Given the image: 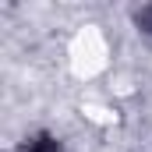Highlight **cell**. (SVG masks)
<instances>
[{
  "mask_svg": "<svg viewBox=\"0 0 152 152\" xmlns=\"http://www.w3.org/2000/svg\"><path fill=\"white\" fill-rule=\"evenodd\" d=\"M21 152H64V145H60V138H53V134L39 131V134H32V138H25Z\"/></svg>",
  "mask_w": 152,
  "mask_h": 152,
  "instance_id": "cell-1",
  "label": "cell"
},
{
  "mask_svg": "<svg viewBox=\"0 0 152 152\" xmlns=\"http://www.w3.org/2000/svg\"><path fill=\"white\" fill-rule=\"evenodd\" d=\"M134 21L142 25V32H149V36H152V7H145V11H138V14H134Z\"/></svg>",
  "mask_w": 152,
  "mask_h": 152,
  "instance_id": "cell-2",
  "label": "cell"
}]
</instances>
